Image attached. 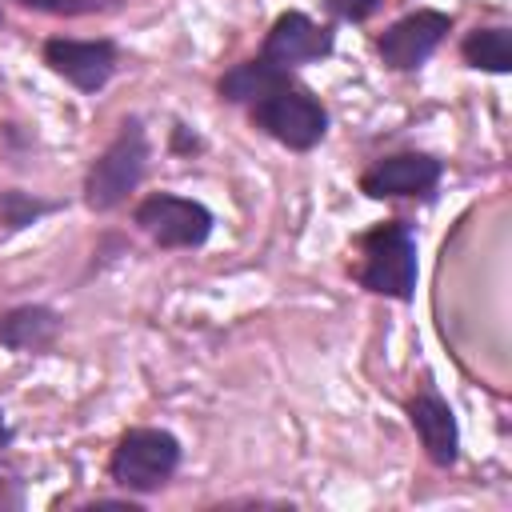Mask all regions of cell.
Wrapping results in <instances>:
<instances>
[{"instance_id": "cell-1", "label": "cell", "mask_w": 512, "mask_h": 512, "mask_svg": "<svg viewBox=\"0 0 512 512\" xmlns=\"http://www.w3.org/2000/svg\"><path fill=\"white\" fill-rule=\"evenodd\" d=\"M148 168V136H144V120L128 116L120 124V132L108 140V148L92 160L88 176H84V204L92 212H112L128 200V192L140 188Z\"/></svg>"}, {"instance_id": "cell-2", "label": "cell", "mask_w": 512, "mask_h": 512, "mask_svg": "<svg viewBox=\"0 0 512 512\" xmlns=\"http://www.w3.org/2000/svg\"><path fill=\"white\" fill-rule=\"evenodd\" d=\"M416 272V236L404 220H384L360 236V288L388 300H412Z\"/></svg>"}, {"instance_id": "cell-3", "label": "cell", "mask_w": 512, "mask_h": 512, "mask_svg": "<svg viewBox=\"0 0 512 512\" xmlns=\"http://www.w3.org/2000/svg\"><path fill=\"white\" fill-rule=\"evenodd\" d=\"M248 116L260 132H268L272 140H280L284 148L292 152H308L324 140L328 132V112L324 104L304 88L296 84L292 76L280 80L276 88H268L260 100L248 104Z\"/></svg>"}, {"instance_id": "cell-4", "label": "cell", "mask_w": 512, "mask_h": 512, "mask_svg": "<svg viewBox=\"0 0 512 512\" xmlns=\"http://www.w3.org/2000/svg\"><path fill=\"white\" fill-rule=\"evenodd\" d=\"M176 468L180 440L168 428H128L108 456V476L128 492H156Z\"/></svg>"}, {"instance_id": "cell-5", "label": "cell", "mask_w": 512, "mask_h": 512, "mask_svg": "<svg viewBox=\"0 0 512 512\" xmlns=\"http://www.w3.org/2000/svg\"><path fill=\"white\" fill-rule=\"evenodd\" d=\"M136 228L152 236L160 248H200L212 232V212L200 200L172 196V192H152L136 204L132 212Z\"/></svg>"}, {"instance_id": "cell-6", "label": "cell", "mask_w": 512, "mask_h": 512, "mask_svg": "<svg viewBox=\"0 0 512 512\" xmlns=\"http://www.w3.org/2000/svg\"><path fill=\"white\" fill-rule=\"evenodd\" d=\"M448 32H452V16L448 12H440V8H416V12L400 16L396 24H388L376 36V52H380V60L392 72H412V68H420L440 48V40Z\"/></svg>"}, {"instance_id": "cell-7", "label": "cell", "mask_w": 512, "mask_h": 512, "mask_svg": "<svg viewBox=\"0 0 512 512\" xmlns=\"http://www.w3.org/2000/svg\"><path fill=\"white\" fill-rule=\"evenodd\" d=\"M336 48V32L332 24H316L312 16L304 12H280L264 36V48L260 56L276 68H300V64H312V60H324L332 56Z\"/></svg>"}, {"instance_id": "cell-8", "label": "cell", "mask_w": 512, "mask_h": 512, "mask_svg": "<svg viewBox=\"0 0 512 512\" xmlns=\"http://www.w3.org/2000/svg\"><path fill=\"white\" fill-rule=\"evenodd\" d=\"M116 60H120V52H116V44L112 40H68V36H52V40H44V64L56 72V76H64L72 88H80V92H100L108 80H112V72H116Z\"/></svg>"}, {"instance_id": "cell-9", "label": "cell", "mask_w": 512, "mask_h": 512, "mask_svg": "<svg viewBox=\"0 0 512 512\" xmlns=\"http://www.w3.org/2000/svg\"><path fill=\"white\" fill-rule=\"evenodd\" d=\"M440 160L428 152H396L364 168L360 192L372 200H396V196H428L440 184Z\"/></svg>"}, {"instance_id": "cell-10", "label": "cell", "mask_w": 512, "mask_h": 512, "mask_svg": "<svg viewBox=\"0 0 512 512\" xmlns=\"http://www.w3.org/2000/svg\"><path fill=\"white\" fill-rule=\"evenodd\" d=\"M408 420H412V428H416L428 460L436 468H452L456 456H460V428H456V416H452L448 400L432 384H424L408 400Z\"/></svg>"}, {"instance_id": "cell-11", "label": "cell", "mask_w": 512, "mask_h": 512, "mask_svg": "<svg viewBox=\"0 0 512 512\" xmlns=\"http://www.w3.org/2000/svg\"><path fill=\"white\" fill-rule=\"evenodd\" d=\"M60 336V316L48 304H20L0 316V344L12 352H44Z\"/></svg>"}, {"instance_id": "cell-12", "label": "cell", "mask_w": 512, "mask_h": 512, "mask_svg": "<svg viewBox=\"0 0 512 512\" xmlns=\"http://www.w3.org/2000/svg\"><path fill=\"white\" fill-rule=\"evenodd\" d=\"M292 72L288 68H276V64H268L264 56H256V60H240L236 68H228L220 80H216V92H220V100H228V104H252V100H260L268 88H276L280 80H288Z\"/></svg>"}, {"instance_id": "cell-13", "label": "cell", "mask_w": 512, "mask_h": 512, "mask_svg": "<svg viewBox=\"0 0 512 512\" xmlns=\"http://www.w3.org/2000/svg\"><path fill=\"white\" fill-rule=\"evenodd\" d=\"M460 56H464L472 68H484V72L504 76V72L512 68L508 28H476V32H468L464 44H460Z\"/></svg>"}, {"instance_id": "cell-14", "label": "cell", "mask_w": 512, "mask_h": 512, "mask_svg": "<svg viewBox=\"0 0 512 512\" xmlns=\"http://www.w3.org/2000/svg\"><path fill=\"white\" fill-rule=\"evenodd\" d=\"M52 208H56V204L36 200V196H24V192H0V224H4L8 232L32 224L36 216H44V212H52Z\"/></svg>"}, {"instance_id": "cell-15", "label": "cell", "mask_w": 512, "mask_h": 512, "mask_svg": "<svg viewBox=\"0 0 512 512\" xmlns=\"http://www.w3.org/2000/svg\"><path fill=\"white\" fill-rule=\"evenodd\" d=\"M20 8L48 12V16H104L124 8V0H16Z\"/></svg>"}, {"instance_id": "cell-16", "label": "cell", "mask_w": 512, "mask_h": 512, "mask_svg": "<svg viewBox=\"0 0 512 512\" xmlns=\"http://www.w3.org/2000/svg\"><path fill=\"white\" fill-rule=\"evenodd\" d=\"M384 0H324V8L336 16V20H348V24H364L368 16L380 12Z\"/></svg>"}, {"instance_id": "cell-17", "label": "cell", "mask_w": 512, "mask_h": 512, "mask_svg": "<svg viewBox=\"0 0 512 512\" xmlns=\"http://www.w3.org/2000/svg\"><path fill=\"white\" fill-rule=\"evenodd\" d=\"M24 504V484H20V472L12 464L0 460V508H20Z\"/></svg>"}, {"instance_id": "cell-18", "label": "cell", "mask_w": 512, "mask_h": 512, "mask_svg": "<svg viewBox=\"0 0 512 512\" xmlns=\"http://www.w3.org/2000/svg\"><path fill=\"white\" fill-rule=\"evenodd\" d=\"M12 436H16V432L8 428V420H4V412H0V448H8V444H12Z\"/></svg>"}]
</instances>
